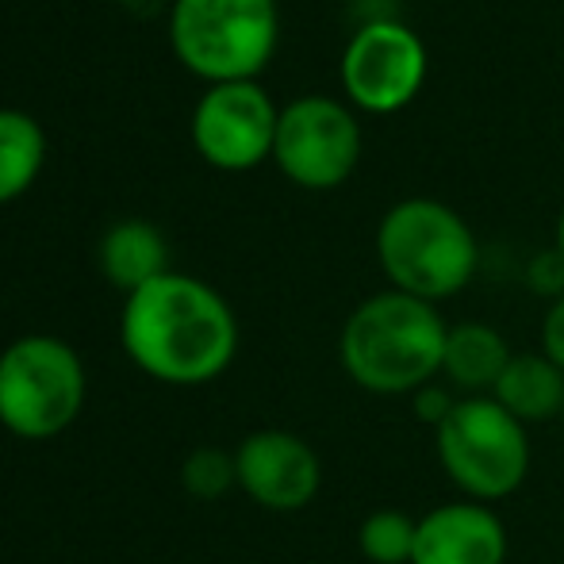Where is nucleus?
Segmentation results:
<instances>
[{"label":"nucleus","instance_id":"1","mask_svg":"<svg viewBox=\"0 0 564 564\" xmlns=\"http://www.w3.org/2000/svg\"><path fill=\"white\" fill-rule=\"evenodd\" d=\"M119 341L158 384L204 388L235 365L238 319L208 281L170 269L123 300Z\"/></svg>","mask_w":564,"mask_h":564},{"label":"nucleus","instance_id":"2","mask_svg":"<svg viewBox=\"0 0 564 564\" xmlns=\"http://www.w3.org/2000/svg\"><path fill=\"white\" fill-rule=\"evenodd\" d=\"M446 319L438 304L408 292H377L341 323L338 361L357 388L372 395H415L442 372Z\"/></svg>","mask_w":564,"mask_h":564},{"label":"nucleus","instance_id":"3","mask_svg":"<svg viewBox=\"0 0 564 564\" xmlns=\"http://www.w3.org/2000/svg\"><path fill=\"white\" fill-rule=\"evenodd\" d=\"M377 261L395 292L426 304L457 296L476 276L473 227L442 200L411 196L384 212L377 227Z\"/></svg>","mask_w":564,"mask_h":564},{"label":"nucleus","instance_id":"4","mask_svg":"<svg viewBox=\"0 0 564 564\" xmlns=\"http://www.w3.org/2000/svg\"><path fill=\"white\" fill-rule=\"evenodd\" d=\"M281 39L276 0H173L170 46L208 85L253 82Z\"/></svg>","mask_w":564,"mask_h":564},{"label":"nucleus","instance_id":"5","mask_svg":"<svg viewBox=\"0 0 564 564\" xmlns=\"http://www.w3.org/2000/svg\"><path fill=\"white\" fill-rule=\"evenodd\" d=\"M89 377L66 338L23 335L0 349V426L23 442H51L82 419Z\"/></svg>","mask_w":564,"mask_h":564},{"label":"nucleus","instance_id":"6","mask_svg":"<svg viewBox=\"0 0 564 564\" xmlns=\"http://www.w3.org/2000/svg\"><path fill=\"white\" fill-rule=\"evenodd\" d=\"M434 449L453 488L473 503H499L530 476L527 426L491 395H460L449 419L434 431Z\"/></svg>","mask_w":564,"mask_h":564},{"label":"nucleus","instance_id":"7","mask_svg":"<svg viewBox=\"0 0 564 564\" xmlns=\"http://www.w3.org/2000/svg\"><path fill=\"white\" fill-rule=\"evenodd\" d=\"M361 158V127L330 97H300L281 108L273 162L300 188L327 193L349 181Z\"/></svg>","mask_w":564,"mask_h":564},{"label":"nucleus","instance_id":"8","mask_svg":"<svg viewBox=\"0 0 564 564\" xmlns=\"http://www.w3.org/2000/svg\"><path fill=\"white\" fill-rule=\"evenodd\" d=\"M426 82V46L400 20H365L341 54V85L361 112L392 116L419 97Z\"/></svg>","mask_w":564,"mask_h":564},{"label":"nucleus","instance_id":"9","mask_svg":"<svg viewBox=\"0 0 564 564\" xmlns=\"http://www.w3.org/2000/svg\"><path fill=\"white\" fill-rule=\"evenodd\" d=\"M276 119L281 108L258 82L208 85L193 112V147L216 170H253L273 158Z\"/></svg>","mask_w":564,"mask_h":564},{"label":"nucleus","instance_id":"10","mask_svg":"<svg viewBox=\"0 0 564 564\" xmlns=\"http://www.w3.org/2000/svg\"><path fill=\"white\" fill-rule=\"evenodd\" d=\"M238 488L265 511L292 514L315 503L323 488V460L292 431H253L235 449Z\"/></svg>","mask_w":564,"mask_h":564},{"label":"nucleus","instance_id":"11","mask_svg":"<svg viewBox=\"0 0 564 564\" xmlns=\"http://www.w3.org/2000/svg\"><path fill=\"white\" fill-rule=\"evenodd\" d=\"M411 564H507V527L488 503L457 499L419 519Z\"/></svg>","mask_w":564,"mask_h":564},{"label":"nucleus","instance_id":"12","mask_svg":"<svg viewBox=\"0 0 564 564\" xmlns=\"http://www.w3.org/2000/svg\"><path fill=\"white\" fill-rule=\"evenodd\" d=\"M97 258L105 281L123 296L170 273V246H165L162 230L147 219H123V224L108 227Z\"/></svg>","mask_w":564,"mask_h":564},{"label":"nucleus","instance_id":"13","mask_svg":"<svg viewBox=\"0 0 564 564\" xmlns=\"http://www.w3.org/2000/svg\"><path fill=\"white\" fill-rule=\"evenodd\" d=\"M511 346L488 323H457L446 335V357H442V377L460 395H491L511 365Z\"/></svg>","mask_w":564,"mask_h":564},{"label":"nucleus","instance_id":"14","mask_svg":"<svg viewBox=\"0 0 564 564\" xmlns=\"http://www.w3.org/2000/svg\"><path fill=\"white\" fill-rule=\"evenodd\" d=\"M491 400L503 411H511L522 426L550 423V419L564 415V369L553 365L542 349L538 354H514Z\"/></svg>","mask_w":564,"mask_h":564},{"label":"nucleus","instance_id":"15","mask_svg":"<svg viewBox=\"0 0 564 564\" xmlns=\"http://www.w3.org/2000/svg\"><path fill=\"white\" fill-rule=\"evenodd\" d=\"M46 165V131L20 108H0V204H12Z\"/></svg>","mask_w":564,"mask_h":564},{"label":"nucleus","instance_id":"16","mask_svg":"<svg viewBox=\"0 0 564 564\" xmlns=\"http://www.w3.org/2000/svg\"><path fill=\"white\" fill-rule=\"evenodd\" d=\"M415 530L419 519L395 507L369 511L357 527V550L365 564H411L415 557Z\"/></svg>","mask_w":564,"mask_h":564},{"label":"nucleus","instance_id":"17","mask_svg":"<svg viewBox=\"0 0 564 564\" xmlns=\"http://www.w3.org/2000/svg\"><path fill=\"white\" fill-rule=\"evenodd\" d=\"M181 488L200 503H216L230 488H238V468L235 453L219 446H196L181 460Z\"/></svg>","mask_w":564,"mask_h":564},{"label":"nucleus","instance_id":"18","mask_svg":"<svg viewBox=\"0 0 564 564\" xmlns=\"http://www.w3.org/2000/svg\"><path fill=\"white\" fill-rule=\"evenodd\" d=\"M527 281H530V289H534L538 296L550 300V304L557 296H564V253L557 250V246L545 250V253H538V258L530 261Z\"/></svg>","mask_w":564,"mask_h":564},{"label":"nucleus","instance_id":"19","mask_svg":"<svg viewBox=\"0 0 564 564\" xmlns=\"http://www.w3.org/2000/svg\"><path fill=\"white\" fill-rule=\"evenodd\" d=\"M453 408H457V395H453L449 388H438L434 380L415 392V415L423 419L426 426H434V431H438V426L446 423Z\"/></svg>","mask_w":564,"mask_h":564},{"label":"nucleus","instance_id":"20","mask_svg":"<svg viewBox=\"0 0 564 564\" xmlns=\"http://www.w3.org/2000/svg\"><path fill=\"white\" fill-rule=\"evenodd\" d=\"M542 354L564 369V296L553 300L542 319Z\"/></svg>","mask_w":564,"mask_h":564},{"label":"nucleus","instance_id":"21","mask_svg":"<svg viewBox=\"0 0 564 564\" xmlns=\"http://www.w3.org/2000/svg\"><path fill=\"white\" fill-rule=\"evenodd\" d=\"M557 250L564 253V212H561V219H557Z\"/></svg>","mask_w":564,"mask_h":564}]
</instances>
